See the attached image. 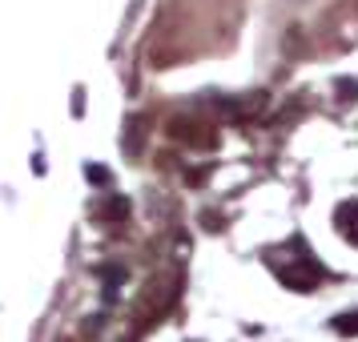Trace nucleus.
Wrapping results in <instances>:
<instances>
[{"instance_id":"obj_1","label":"nucleus","mask_w":358,"mask_h":342,"mask_svg":"<svg viewBox=\"0 0 358 342\" xmlns=\"http://www.w3.org/2000/svg\"><path fill=\"white\" fill-rule=\"evenodd\" d=\"M338 229L350 238V242H358V201H346L338 210Z\"/></svg>"},{"instance_id":"obj_2","label":"nucleus","mask_w":358,"mask_h":342,"mask_svg":"<svg viewBox=\"0 0 358 342\" xmlns=\"http://www.w3.org/2000/svg\"><path fill=\"white\" fill-rule=\"evenodd\" d=\"M334 330H338V334H358V310L338 314V318H334Z\"/></svg>"}]
</instances>
